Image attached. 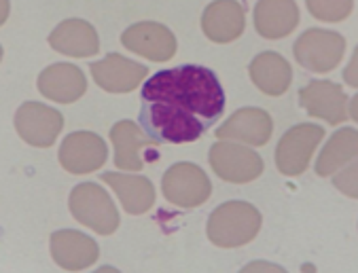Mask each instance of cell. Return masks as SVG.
Segmentation results:
<instances>
[{
    "mask_svg": "<svg viewBox=\"0 0 358 273\" xmlns=\"http://www.w3.org/2000/svg\"><path fill=\"white\" fill-rule=\"evenodd\" d=\"M138 121L155 145H189L225 112V91L214 71L185 64L159 71L140 91Z\"/></svg>",
    "mask_w": 358,
    "mask_h": 273,
    "instance_id": "6da1fadb",
    "label": "cell"
},
{
    "mask_svg": "<svg viewBox=\"0 0 358 273\" xmlns=\"http://www.w3.org/2000/svg\"><path fill=\"white\" fill-rule=\"evenodd\" d=\"M261 212L248 201H227L210 214L208 237L219 248L250 244L261 229Z\"/></svg>",
    "mask_w": 358,
    "mask_h": 273,
    "instance_id": "7a4b0ae2",
    "label": "cell"
},
{
    "mask_svg": "<svg viewBox=\"0 0 358 273\" xmlns=\"http://www.w3.org/2000/svg\"><path fill=\"white\" fill-rule=\"evenodd\" d=\"M73 216L87 229L100 235H113L119 227V212L110 195L96 182H83L73 189L68 199Z\"/></svg>",
    "mask_w": 358,
    "mask_h": 273,
    "instance_id": "3957f363",
    "label": "cell"
},
{
    "mask_svg": "<svg viewBox=\"0 0 358 273\" xmlns=\"http://www.w3.org/2000/svg\"><path fill=\"white\" fill-rule=\"evenodd\" d=\"M324 138V129L314 123H301L286 131L275 149V165L284 176L306 172L316 147Z\"/></svg>",
    "mask_w": 358,
    "mask_h": 273,
    "instance_id": "277c9868",
    "label": "cell"
},
{
    "mask_svg": "<svg viewBox=\"0 0 358 273\" xmlns=\"http://www.w3.org/2000/svg\"><path fill=\"white\" fill-rule=\"evenodd\" d=\"M164 197L180 208H197L210 197L212 184L195 163H174L162 180Z\"/></svg>",
    "mask_w": 358,
    "mask_h": 273,
    "instance_id": "5b68a950",
    "label": "cell"
},
{
    "mask_svg": "<svg viewBox=\"0 0 358 273\" xmlns=\"http://www.w3.org/2000/svg\"><path fill=\"white\" fill-rule=\"evenodd\" d=\"M295 57L297 61L312 73H331L333 68L339 64L343 51H345V40L337 32L329 30H308L299 36L295 43Z\"/></svg>",
    "mask_w": 358,
    "mask_h": 273,
    "instance_id": "8992f818",
    "label": "cell"
},
{
    "mask_svg": "<svg viewBox=\"0 0 358 273\" xmlns=\"http://www.w3.org/2000/svg\"><path fill=\"white\" fill-rule=\"evenodd\" d=\"M210 165L219 178L234 184H246L263 174V159L259 153L225 140L210 149Z\"/></svg>",
    "mask_w": 358,
    "mask_h": 273,
    "instance_id": "52a82bcc",
    "label": "cell"
},
{
    "mask_svg": "<svg viewBox=\"0 0 358 273\" xmlns=\"http://www.w3.org/2000/svg\"><path fill=\"white\" fill-rule=\"evenodd\" d=\"M62 127H64L62 112L38 102H26L15 112V129L20 133V138L38 149L51 147L57 140Z\"/></svg>",
    "mask_w": 358,
    "mask_h": 273,
    "instance_id": "ba28073f",
    "label": "cell"
},
{
    "mask_svg": "<svg viewBox=\"0 0 358 273\" xmlns=\"http://www.w3.org/2000/svg\"><path fill=\"white\" fill-rule=\"evenodd\" d=\"M108 157L106 142L94 131H73L59 149V163L68 174H90L104 165Z\"/></svg>",
    "mask_w": 358,
    "mask_h": 273,
    "instance_id": "9c48e42d",
    "label": "cell"
},
{
    "mask_svg": "<svg viewBox=\"0 0 358 273\" xmlns=\"http://www.w3.org/2000/svg\"><path fill=\"white\" fill-rule=\"evenodd\" d=\"M121 43L131 53H138L151 61H168L176 53V36L157 22H140L129 26L121 34Z\"/></svg>",
    "mask_w": 358,
    "mask_h": 273,
    "instance_id": "30bf717a",
    "label": "cell"
},
{
    "mask_svg": "<svg viewBox=\"0 0 358 273\" xmlns=\"http://www.w3.org/2000/svg\"><path fill=\"white\" fill-rule=\"evenodd\" d=\"M94 81L108 94H129L147 79V66L119 53H108L102 61L90 66Z\"/></svg>",
    "mask_w": 358,
    "mask_h": 273,
    "instance_id": "8fae6325",
    "label": "cell"
},
{
    "mask_svg": "<svg viewBox=\"0 0 358 273\" xmlns=\"http://www.w3.org/2000/svg\"><path fill=\"white\" fill-rule=\"evenodd\" d=\"M51 256L62 269L81 271L98 260L100 248L85 233H79L75 229H62L51 235Z\"/></svg>",
    "mask_w": 358,
    "mask_h": 273,
    "instance_id": "7c38bea8",
    "label": "cell"
},
{
    "mask_svg": "<svg viewBox=\"0 0 358 273\" xmlns=\"http://www.w3.org/2000/svg\"><path fill=\"white\" fill-rule=\"evenodd\" d=\"M273 121L263 108H240L217 129V138L240 140L250 147H265L271 138Z\"/></svg>",
    "mask_w": 358,
    "mask_h": 273,
    "instance_id": "4fadbf2b",
    "label": "cell"
},
{
    "mask_svg": "<svg viewBox=\"0 0 358 273\" xmlns=\"http://www.w3.org/2000/svg\"><path fill=\"white\" fill-rule=\"evenodd\" d=\"M87 89L85 75L73 64H53L38 75V91L59 104L77 102Z\"/></svg>",
    "mask_w": 358,
    "mask_h": 273,
    "instance_id": "5bb4252c",
    "label": "cell"
},
{
    "mask_svg": "<svg viewBox=\"0 0 358 273\" xmlns=\"http://www.w3.org/2000/svg\"><path fill=\"white\" fill-rule=\"evenodd\" d=\"M299 102L308 110V115L329 121L337 125L345 121V94L333 81H314L299 91Z\"/></svg>",
    "mask_w": 358,
    "mask_h": 273,
    "instance_id": "9a60e30c",
    "label": "cell"
},
{
    "mask_svg": "<svg viewBox=\"0 0 358 273\" xmlns=\"http://www.w3.org/2000/svg\"><path fill=\"white\" fill-rule=\"evenodd\" d=\"M246 26L244 9L234 0H221L206 7L201 15V30L214 43H231L242 36Z\"/></svg>",
    "mask_w": 358,
    "mask_h": 273,
    "instance_id": "2e32d148",
    "label": "cell"
},
{
    "mask_svg": "<svg viewBox=\"0 0 358 273\" xmlns=\"http://www.w3.org/2000/svg\"><path fill=\"white\" fill-rule=\"evenodd\" d=\"M51 49L70 57H90L100 49L96 28L85 20H66L49 36Z\"/></svg>",
    "mask_w": 358,
    "mask_h": 273,
    "instance_id": "e0dca14e",
    "label": "cell"
},
{
    "mask_svg": "<svg viewBox=\"0 0 358 273\" xmlns=\"http://www.w3.org/2000/svg\"><path fill=\"white\" fill-rule=\"evenodd\" d=\"M297 24L299 7L293 0H263L255 7V28L269 40L289 36Z\"/></svg>",
    "mask_w": 358,
    "mask_h": 273,
    "instance_id": "ac0fdd59",
    "label": "cell"
},
{
    "mask_svg": "<svg viewBox=\"0 0 358 273\" xmlns=\"http://www.w3.org/2000/svg\"><path fill=\"white\" fill-rule=\"evenodd\" d=\"M106 184L113 186L117 193L121 206L127 214H145L153 208L155 203V186L145 176H129V174H117V172H104L100 176Z\"/></svg>",
    "mask_w": 358,
    "mask_h": 273,
    "instance_id": "d6986e66",
    "label": "cell"
},
{
    "mask_svg": "<svg viewBox=\"0 0 358 273\" xmlns=\"http://www.w3.org/2000/svg\"><path fill=\"white\" fill-rule=\"evenodd\" d=\"M248 71H250V79H252L255 87L259 91H263L265 96L286 94V89L291 87V81H293L291 64L275 51L259 53L250 61Z\"/></svg>",
    "mask_w": 358,
    "mask_h": 273,
    "instance_id": "ffe728a7",
    "label": "cell"
},
{
    "mask_svg": "<svg viewBox=\"0 0 358 273\" xmlns=\"http://www.w3.org/2000/svg\"><path fill=\"white\" fill-rule=\"evenodd\" d=\"M110 140L115 145V165L125 172H140L145 161L140 157V149L155 145L147 133L131 121H119L110 129Z\"/></svg>",
    "mask_w": 358,
    "mask_h": 273,
    "instance_id": "44dd1931",
    "label": "cell"
},
{
    "mask_svg": "<svg viewBox=\"0 0 358 273\" xmlns=\"http://www.w3.org/2000/svg\"><path fill=\"white\" fill-rule=\"evenodd\" d=\"M358 149V133L354 127H343L333 133V138L322 149L318 161H316V174L318 176H333L343 168L345 163L354 161Z\"/></svg>",
    "mask_w": 358,
    "mask_h": 273,
    "instance_id": "7402d4cb",
    "label": "cell"
},
{
    "mask_svg": "<svg viewBox=\"0 0 358 273\" xmlns=\"http://www.w3.org/2000/svg\"><path fill=\"white\" fill-rule=\"evenodd\" d=\"M308 9L314 17L322 22H341L354 11V5L348 3V0H337V3H318V0H310Z\"/></svg>",
    "mask_w": 358,
    "mask_h": 273,
    "instance_id": "603a6c76",
    "label": "cell"
},
{
    "mask_svg": "<svg viewBox=\"0 0 358 273\" xmlns=\"http://www.w3.org/2000/svg\"><path fill=\"white\" fill-rule=\"evenodd\" d=\"M333 182L337 184V189L341 191V193H345L348 197H356L358 193H356V163L352 161V165L350 168H345L343 172H335L333 174Z\"/></svg>",
    "mask_w": 358,
    "mask_h": 273,
    "instance_id": "cb8c5ba5",
    "label": "cell"
},
{
    "mask_svg": "<svg viewBox=\"0 0 358 273\" xmlns=\"http://www.w3.org/2000/svg\"><path fill=\"white\" fill-rule=\"evenodd\" d=\"M354 71H356V57L352 59V66H348V71H345V75H343V77H345V81H348V83H350L352 87L356 85V77H354Z\"/></svg>",
    "mask_w": 358,
    "mask_h": 273,
    "instance_id": "d4e9b609",
    "label": "cell"
},
{
    "mask_svg": "<svg viewBox=\"0 0 358 273\" xmlns=\"http://www.w3.org/2000/svg\"><path fill=\"white\" fill-rule=\"evenodd\" d=\"M255 269H278V271H280V267H269V265H263V263H257V265L244 267V271H255Z\"/></svg>",
    "mask_w": 358,
    "mask_h": 273,
    "instance_id": "484cf974",
    "label": "cell"
},
{
    "mask_svg": "<svg viewBox=\"0 0 358 273\" xmlns=\"http://www.w3.org/2000/svg\"><path fill=\"white\" fill-rule=\"evenodd\" d=\"M354 104H356V98H352V117H356V106Z\"/></svg>",
    "mask_w": 358,
    "mask_h": 273,
    "instance_id": "4316f807",
    "label": "cell"
}]
</instances>
